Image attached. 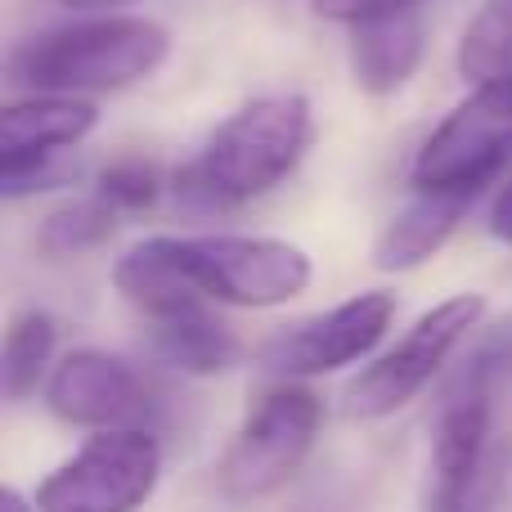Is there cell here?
Here are the masks:
<instances>
[{
    "label": "cell",
    "mask_w": 512,
    "mask_h": 512,
    "mask_svg": "<svg viewBox=\"0 0 512 512\" xmlns=\"http://www.w3.org/2000/svg\"><path fill=\"white\" fill-rule=\"evenodd\" d=\"M0 512H36V499H23L14 486H5V495H0Z\"/></svg>",
    "instance_id": "obj_22"
},
{
    "label": "cell",
    "mask_w": 512,
    "mask_h": 512,
    "mask_svg": "<svg viewBox=\"0 0 512 512\" xmlns=\"http://www.w3.org/2000/svg\"><path fill=\"white\" fill-rule=\"evenodd\" d=\"M310 140L315 113L306 95H261L225 117L212 140L176 171V198L198 212L243 207L279 189L301 167Z\"/></svg>",
    "instance_id": "obj_1"
},
{
    "label": "cell",
    "mask_w": 512,
    "mask_h": 512,
    "mask_svg": "<svg viewBox=\"0 0 512 512\" xmlns=\"http://www.w3.org/2000/svg\"><path fill=\"white\" fill-rule=\"evenodd\" d=\"M63 9H77V14H117L122 5H135V0H59Z\"/></svg>",
    "instance_id": "obj_21"
},
{
    "label": "cell",
    "mask_w": 512,
    "mask_h": 512,
    "mask_svg": "<svg viewBox=\"0 0 512 512\" xmlns=\"http://www.w3.org/2000/svg\"><path fill=\"white\" fill-rule=\"evenodd\" d=\"M423 50H427L423 18H418V9H409V14H382L351 23L346 63H351V77L364 95L387 99L409 86V77L423 63Z\"/></svg>",
    "instance_id": "obj_12"
},
{
    "label": "cell",
    "mask_w": 512,
    "mask_h": 512,
    "mask_svg": "<svg viewBox=\"0 0 512 512\" xmlns=\"http://www.w3.org/2000/svg\"><path fill=\"white\" fill-rule=\"evenodd\" d=\"M481 319H486V297L481 292H454V297L436 301L432 310H423L414 319V328L391 351H382L378 360L364 364L346 382V396H342L346 418L378 423V418H391L405 405H414Z\"/></svg>",
    "instance_id": "obj_5"
},
{
    "label": "cell",
    "mask_w": 512,
    "mask_h": 512,
    "mask_svg": "<svg viewBox=\"0 0 512 512\" xmlns=\"http://www.w3.org/2000/svg\"><path fill=\"white\" fill-rule=\"evenodd\" d=\"M162 481V445L149 427L90 432L68 463L36 486V512H140Z\"/></svg>",
    "instance_id": "obj_6"
},
{
    "label": "cell",
    "mask_w": 512,
    "mask_h": 512,
    "mask_svg": "<svg viewBox=\"0 0 512 512\" xmlns=\"http://www.w3.org/2000/svg\"><path fill=\"white\" fill-rule=\"evenodd\" d=\"M45 405L68 427L126 432V427H149L153 391L122 355L81 346V351L59 355L50 382H45Z\"/></svg>",
    "instance_id": "obj_9"
},
{
    "label": "cell",
    "mask_w": 512,
    "mask_h": 512,
    "mask_svg": "<svg viewBox=\"0 0 512 512\" xmlns=\"http://www.w3.org/2000/svg\"><path fill=\"white\" fill-rule=\"evenodd\" d=\"M95 194L104 198L117 216L149 212V207L158 203V194H162V176H158V167H149V162L122 158L95 180Z\"/></svg>",
    "instance_id": "obj_18"
},
{
    "label": "cell",
    "mask_w": 512,
    "mask_h": 512,
    "mask_svg": "<svg viewBox=\"0 0 512 512\" xmlns=\"http://www.w3.org/2000/svg\"><path fill=\"white\" fill-rule=\"evenodd\" d=\"M512 162V81L472 86L463 104L436 122L409 167L414 189H450V194H481L495 185Z\"/></svg>",
    "instance_id": "obj_7"
},
{
    "label": "cell",
    "mask_w": 512,
    "mask_h": 512,
    "mask_svg": "<svg viewBox=\"0 0 512 512\" xmlns=\"http://www.w3.org/2000/svg\"><path fill=\"white\" fill-rule=\"evenodd\" d=\"M477 194H450V189H414L405 207L391 216L373 239V270L396 274L414 270V265L432 261L436 252L450 243L459 221L468 216Z\"/></svg>",
    "instance_id": "obj_13"
},
{
    "label": "cell",
    "mask_w": 512,
    "mask_h": 512,
    "mask_svg": "<svg viewBox=\"0 0 512 512\" xmlns=\"http://www.w3.org/2000/svg\"><path fill=\"white\" fill-rule=\"evenodd\" d=\"M171 32L144 14H86L27 36L9 54V81L27 95H113L167 63Z\"/></svg>",
    "instance_id": "obj_2"
},
{
    "label": "cell",
    "mask_w": 512,
    "mask_h": 512,
    "mask_svg": "<svg viewBox=\"0 0 512 512\" xmlns=\"http://www.w3.org/2000/svg\"><path fill=\"white\" fill-rule=\"evenodd\" d=\"M54 346H59V324L45 310H18L5 328V346H0V387L5 400H27L50 382L54 373Z\"/></svg>",
    "instance_id": "obj_15"
},
{
    "label": "cell",
    "mask_w": 512,
    "mask_h": 512,
    "mask_svg": "<svg viewBox=\"0 0 512 512\" xmlns=\"http://www.w3.org/2000/svg\"><path fill=\"white\" fill-rule=\"evenodd\" d=\"M396 292H360V297L342 301V306L310 315L301 324L274 333L270 342H261L256 364L265 373L283 382L319 378V373H337L346 364H360L378 351V342L387 337V328L396 324Z\"/></svg>",
    "instance_id": "obj_8"
},
{
    "label": "cell",
    "mask_w": 512,
    "mask_h": 512,
    "mask_svg": "<svg viewBox=\"0 0 512 512\" xmlns=\"http://www.w3.org/2000/svg\"><path fill=\"white\" fill-rule=\"evenodd\" d=\"M490 234L512 248V180L495 194V207H490Z\"/></svg>",
    "instance_id": "obj_20"
},
{
    "label": "cell",
    "mask_w": 512,
    "mask_h": 512,
    "mask_svg": "<svg viewBox=\"0 0 512 512\" xmlns=\"http://www.w3.org/2000/svg\"><path fill=\"white\" fill-rule=\"evenodd\" d=\"M113 230H117V212L99 194L72 198V203L54 207V212L41 221L36 248L50 256V261H63V256H81V252L104 248V243L113 239Z\"/></svg>",
    "instance_id": "obj_17"
},
{
    "label": "cell",
    "mask_w": 512,
    "mask_h": 512,
    "mask_svg": "<svg viewBox=\"0 0 512 512\" xmlns=\"http://www.w3.org/2000/svg\"><path fill=\"white\" fill-rule=\"evenodd\" d=\"M171 243L194 292L216 306H288L315 279L306 248L274 234H189V239L171 234Z\"/></svg>",
    "instance_id": "obj_4"
},
{
    "label": "cell",
    "mask_w": 512,
    "mask_h": 512,
    "mask_svg": "<svg viewBox=\"0 0 512 512\" xmlns=\"http://www.w3.org/2000/svg\"><path fill=\"white\" fill-rule=\"evenodd\" d=\"M423 0H310L315 18H328V23H364V18H382V14H409Z\"/></svg>",
    "instance_id": "obj_19"
},
{
    "label": "cell",
    "mask_w": 512,
    "mask_h": 512,
    "mask_svg": "<svg viewBox=\"0 0 512 512\" xmlns=\"http://www.w3.org/2000/svg\"><path fill=\"white\" fill-rule=\"evenodd\" d=\"M454 68L472 86L512 81V0H486L468 18L454 45Z\"/></svg>",
    "instance_id": "obj_16"
},
{
    "label": "cell",
    "mask_w": 512,
    "mask_h": 512,
    "mask_svg": "<svg viewBox=\"0 0 512 512\" xmlns=\"http://www.w3.org/2000/svg\"><path fill=\"white\" fill-rule=\"evenodd\" d=\"M149 337H153V351H158L171 369L194 373V378L225 373L239 360V337L207 306L180 310V315H167V319H149Z\"/></svg>",
    "instance_id": "obj_14"
},
{
    "label": "cell",
    "mask_w": 512,
    "mask_h": 512,
    "mask_svg": "<svg viewBox=\"0 0 512 512\" xmlns=\"http://www.w3.org/2000/svg\"><path fill=\"white\" fill-rule=\"evenodd\" d=\"M324 427V400L301 382H279L248 409L234 441L216 463V481L230 504L270 499L306 468Z\"/></svg>",
    "instance_id": "obj_3"
},
{
    "label": "cell",
    "mask_w": 512,
    "mask_h": 512,
    "mask_svg": "<svg viewBox=\"0 0 512 512\" xmlns=\"http://www.w3.org/2000/svg\"><path fill=\"white\" fill-rule=\"evenodd\" d=\"M490 445V396L472 387L468 396L450 400L436 423L432 445V504L436 512H463L477 490V477L486 468Z\"/></svg>",
    "instance_id": "obj_10"
},
{
    "label": "cell",
    "mask_w": 512,
    "mask_h": 512,
    "mask_svg": "<svg viewBox=\"0 0 512 512\" xmlns=\"http://www.w3.org/2000/svg\"><path fill=\"white\" fill-rule=\"evenodd\" d=\"M99 126V104L81 95H23L0 113V162L68 153Z\"/></svg>",
    "instance_id": "obj_11"
}]
</instances>
